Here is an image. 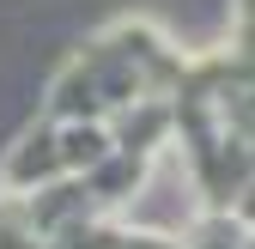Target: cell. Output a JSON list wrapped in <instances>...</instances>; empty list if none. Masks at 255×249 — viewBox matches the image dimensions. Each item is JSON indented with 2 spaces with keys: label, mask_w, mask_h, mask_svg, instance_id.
<instances>
[{
  "label": "cell",
  "mask_w": 255,
  "mask_h": 249,
  "mask_svg": "<svg viewBox=\"0 0 255 249\" xmlns=\"http://www.w3.org/2000/svg\"><path fill=\"white\" fill-rule=\"evenodd\" d=\"M61 176V152H55V122H30V128L6 146L0 158V195H30L43 182Z\"/></svg>",
  "instance_id": "6da1fadb"
},
{
  "label": "cell",
  "mask_w": 255,
  "mask_h": 249,
  "mask_svg": "<svg viewBox=\"0 0 255 249\" xmlns=\"http://www.w3.org/2000/svg\"><path fill=\"white\" fill-rule=\"evenodd\" d=\"M55 152H61V176H85L116 152V134L110 122H55Z\"/></svg>",
  "instance_id": "7a4b0ae2"
}]
</instances>
